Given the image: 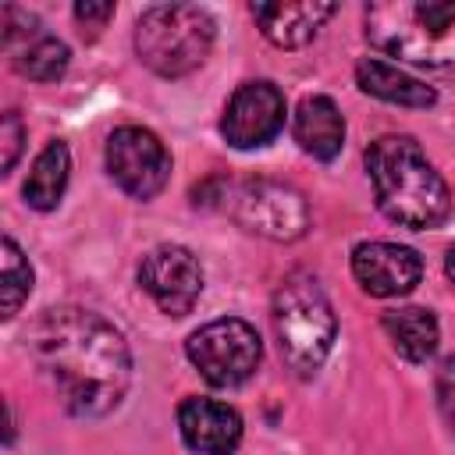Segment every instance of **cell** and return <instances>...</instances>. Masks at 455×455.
<instances>
[{
	"mask_svg": "<svg viewBox=\"0 0 455 455\" xmlns=\"http://www.w3.org/2000/svg\"><path fill=\"white\" fill-rule=\"evenodd\" d=\"M28 348L68 412L92 419L121 405L132 352L124 334L100 313L78 306L46 309L28 331Z\"/></svg>",
	"mask_w": 455,
	"mask_h": 455,
	"instance_id": "obj_1",
	"label": "cell"
},
{
	"mask_svg": "<svg viewBox=\"0 0 455 455\" xmlns=\"http://www.w3.org/2000/svg\"><path fill=\"white\" fill-rule=\"evenodd\" d=\"M366 171L373 181L377 210L402 228H437L451 210L448 181L434 171L412 135H380L366 149Z\"/></svg>",
	"mask_w": 455,
	"mask_h": 455,
	"instance_id": "obj_2",
	"label": "cell"
},
{
	"mask_svg": "<svg viewBox=\"0 0 455 455\" xmlns=\"http://www.w3.org/2000/svg\"><path fill=\"white\" fill-rule=\"evenodd\" d=\"M363 25L370 46L387 57L427 68L455 64V0H373Z\"/></svg>",
	"mask_w": 455,
	"mask_h": 455,
	"instance_id": "obj_3",
	"label": "cell"
},
{
	"mask_svg": "<svg viewBox=\"0 0 455 455\" xmlns=\"http://www.w3.org/2000/svg\"><path fill=\"white\" fill-rule=\"evenodd\" d=\"M274 327H277L284 363L299 377H313L323 366V359H327V352L338 338L334 306H331L327 291L320 288V281L313 274L295 270L277 284V291H274Z\"/></svg>",
	"mask_w": 455,
	"mask_h": 455,
	"instance_id": "obj_4",
	"label": "cell"
},
{
	"mask_svg": "<svg viewBox=\"0 0 455 455\" xmlns=\"http://www.w3.org/2000/svg\"><path fill=\"white\" fill-rule=\"evenodd\" d=\"M213 18L196 4H156L146 7L135 25L139 60L160 78H181L196 71L213 46Z\"/></svg>",
	"mask_w": 455,
	"mask_h": 455,
	"instance_id": "obj_5",
	"label": "cell"
},
{
	"mask_svg": "<svg viewBox=\"0 0 455 455\" xmlns=\"http://www.w3.org/2000/svg\"><path fill=\"white\" fill-rule=\"evenodd\" d=\"M185 352L206 384L238 387L256 373L263 359V341L252 323L238 316H220L192 331V338L185 341Z\"/></svg>",
	"mask_w": 455,
	"mask_h": 455,
	"instance_id": "obj_6",
	"label": "cell"
},
{
	"mask_svg": "<svg viewBox=\"0 0 455 455\" xmlns=\"http://www.w3.org/2000/svg\"><path fill=\"white\" fill-rule=\"evenodd\" d=\"M231 213L245 231L270 242H295L309 228V206L302 192L274 178L242 181L231 192Z\"/></svg>",
	"mask_w": 455,
	"mask_h": 455,
	"instance_id": "obj_7",
	"label": "cell"
},
{
	"mask_svg": "<svg viewBox=\"0 0 455 455\" xmlns=\"http://www.w3.org/2000/svg\"><path fill=\"white\" fill-rule=\"evenodd\" d=\"M107 171L135 199H153L171 178V153L139 124H124L107 139Z\"/></svg>",
	"mask_w": 455,
	"mask_h": 455,
	"instance_id": "obj_8",
	"label": "cell"
},
{
	"mask_svg": "<svg viewBox=\"0 0 455 455\" xmlns=\"http://www.w3.org/2000/svg\"><path fill=\"white\" fill-rule=\"evenodd\" d=\"M139 284L167 316H185L199 302L203 267L185 245H156L139 263Z\"/></svg>",
	"mask_w": 455,
	"mask_h": 455,
	"instance_id": "obj_9",
	"label": "cell"
},
{
	"mask_svg": "<svg viewBox=\"0 0 455 455\" xmlns=\"http://www.w3.org/2000/svg\"><path fill=\"white\" fill-rule=\"evenodd\" d=\"M284 92L274 82H245L231 92L220 132L235 149H259L284 128Z\"/></svg>",
	"mask_w": 455,
	"mask_h": 455,
	"instance_id": "obj_10",
	"label": "cell"
},
{
	"mask_svg": "<svg viewBox=\"0 0 455 455\" xmlns=\"http://www.w3.org/2000/svg\"><path fill=\"white\" fill-rule=\"evenodd\" d=\"M352 274L359 288L373 299L409 295L423 277V259L409 245L395 242H363L352 249Z\"/></svg>",
	"mask_w": 455,
	"mask_h": 455,
	"instance_id": "obj_11",
	"label": "cell"
},
{
	"mask_svg": "<svg viewBox=\"0 0 455 455\" xmlns=\"http://www.w3.org/2000/svg\"><path fill=\"white\" fill-rule=\"evenodd\" d=\"M178 430L196 455H231L242 441V416L224 402L192 395L178 405Z\"/></svg>",
	"mask_w": 455,
	"mask_h": 455,
	"instance_id": "obj_12",
	"label": "cell"
},
{
	"mask_svg": "<svg viewBox=\"0 0 455 455\" xmlns=\"http://www.w3.org/2000/svg\"><path fill=\"white\" fill-rule=\"evenodd\" d=\"M259 32L281 46V50H295V46H306L320 25L338 11V4H327V0H284V4H252L249 7Z\"/></svg>",
	"mask_w": 455,
	"mask_h": 455,
	"instance_id": "obj_13",
	"label": "cell"
},
{
	"mask_svg": "<svg viewBox=\"0 0 455 455\" xmlns=\"http://www.w3.org/2000/svg\"><path fill=\"white\" fill-rule=\"evenodd\" d=\"M291 132L295 142L316 160H334L345 146V117L331 96H306L295 107Z\"/></svg>",
	"mask_w": 455,
	"mask_h": 455,
	"instance_id": "obj_14",
	"label": "cell"
},
{
	"mask_svg": "<svg viewBox=\"0 0 455 455\" xmlns=\"http://www.w3.org/2000/svg\"><path fill=\"white\" fill-rule=\"evenodd\" d=\"M355 82L363 92L384 100V103H398V107H416V110H427L437 103V92L430 85H423L419 78L398 71L395 64L387 60H377V57H363L355 64Z\"/></svg>",
	"mask_w": 455,
	"mask_h": 455,
	"instance_id": "obj_15",
	"label": "cell"
},
{
	"mask_svg": "<svg viewBox=\"0 0 455 455\" xmlns=\"http://www.w3.org/2000/svg\"><path fill=\"white\" fill-rule=\"evenodd\" d=\"M380 327L391 341V348L409 359V363H427L434 352H437V341H441V331H437V320L430 309L423 306H402V309H387L380 316Z\"/></svg>",
	"mask_w": 455,
	"mask_h": 455,
	"instance_id": "obj_16",
	"label": "cell"
},
{
	"mask_svg": "<svg viewBox=\"0 0 455 455\" xmlns=\"http://www.w3.org/2000/svg\"><path fill=\"white\" fill-rule=\"evenodd\" d=\"M68 171H71V153L60 139L46 142L39 156L32 160V171L25 178V203L36 210H53L68 188Z\"/></svg>",
	"mask_w": 455,
	"mask_h": 455,
	"instance_id": "obj_17",
	"label": "cell"
},
{
	"mask_svg": "<svg viewBox=\"0 0 455 455\" xmlns=\"http://www.w3.org/2000/svg\"><path fill=\"white\" fill-rule=\"evenodd\" d=\"M11 60H14V71L32 78V82H57L68 71L71 53H68V46L57 36L36 32L18 50H11Z\"/></svg>",
	"mask_w": 455,
	"mask_h": 455,
	"instance_id": "obj_18",
	"label": "cell"
},
{
	"mask_svg": "<svg viewBox=\"0 0 455 455\" xmlns=\"http://www.w3.org/2000/svg\"><path fill=\"white\" fill-rule=\"evenodd\" d=\"M4 320H11L32 291V267L14 238H4Z\"/></svg>",
	"mask_w": 455,
	"mask_h": 455,
	"instance_id": "obj_19",
	"label": "cell"
},
{
	"mask_svg": "<svg viewBox=\"0 0 455 455\" xmlns=\"http://www.w3.org/2000/svg\"><path fill=\"white\" fill-rule=\"evenodd\" d=\"M0 142H4V174H7V171H14L18 153H21V142H25V128H21V117H18L14 110H7V114H4Z\"/></svg>",
	"mask_w": 455,
	"mask_h": 455,
	"instance_id": "obj_20",
	"label": "cell"
},
{
	"mask_svg": "<svg viewBox=\"0 0 455 455\" xmlns=\"http://www.w3.org/2000/svg\"><path fill=\"white\" fill-rule=\"evenodd\" d=\"M437 405H441V416L448 419V427L455 430V355L444 359L437 370Z\"/></svg>",
	"mask_w": 455,
	"mask_h": 455,
	"instance_id": "obj_21",
	"label": "cell"
},
{
	"mask_svg": "<svg viewBox=\"0 0 455 455\" xmlns=\"http://www.w3.org/2000/svg\"><path fill=\"white\" fill-rule=\"evenodd\" d=\"M75 18H78L82 25L103 28L107 18H114V4H75Z\"/></svg>",
	"mask_w": 455,
	"mask_h": 455,
	"instance_id": "obj_22",
	"label": "cell"
},
{
	"mask_svg": "<svg viewBox=\"0 0 455 455\" xmlns=\"http://www.w3.org/2000/svg\"><path fill=\"white\" fill-rule=\"evenodd\" d=\"M444 270H448V281H451V288H455V245H451L448 256H444Z\"/></svg>",
	"mask_w": 455,
	"mask_h": 455,
	"instance_id": "obj_23",
	"label": "cell"
}]
</instances>
